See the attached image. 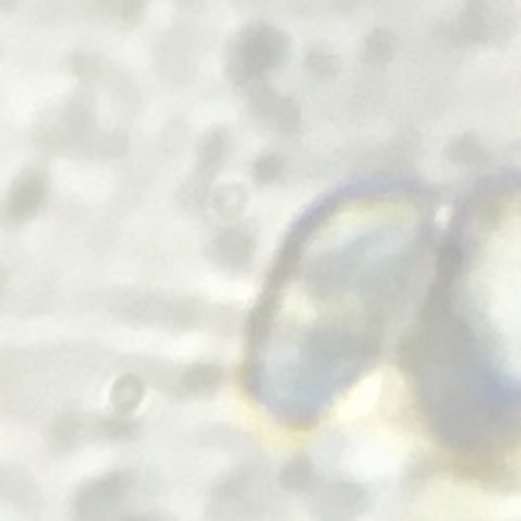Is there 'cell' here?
Here are the masks:
<instances>
[{
    "instance_id": "obj_5",
    "label": "cell",
    "mask_w": 521,
    "mask_h": 521,
    "mask_svg": "<svg viewBox=\"0 0 521 521\" xmlns=\"http://www.w3.org/2000/svg\"><path fill=\"white\" fill-rule=\"evenodd\" d=\"M113 9H116L124 20H135L142 14V0H113Z\"/></svg>"
},
{
    "instance_id": "obj_6",
    "label": "cell",
    "mask_w": 521,
    "mask_h": 521,
    "mask_svg": "<svg viewBox=\"0 0 521 521\" xmlns=\"http://www.w3.org/2000/svg\"><path fill=\"white\" fill-rule=\"evenodd\" d=\"M337 3H339L341 7H352L354 3H357V0H337Z\"/></svg>"
},
{
    "instance_id": "obj_2",
    "label": "cell",
    "mask_w": 521,
    "mask_h": 521,
    "mask_svg": "<svg viewBox=\"0 0 521 521\" xmlns=\"http://www.w3.org/2000/svg\"><path fill=\"white\" fill-rule=\"evenodd\" d=\"M285 37L270 27H254L246 33L241 46V68L246 74H259L272 68L285 55Z\"/></svg>"
},
{
    "instance_id": "obj_1",
    "label": "cell",
    "mask_w": 521,
    "mask_h": 521,
    "mask_svg": "<svg viewBox=\"0 0 521 521\" xmlns=\"http://www.w3.org/2000/svg\"><path fill=\"white\" fill-rule=\"evenodd\" d=\"M422 313L409 361L437 435L482 459L521 448V176L469 198Z\"/></svg>"
},
{
    "instance_id": "obj_4",
    "label": "cell",
    "mask_w": 521,
    "mask_h": 521,
    "mask_svg": "<svg viewBox=\"0 0 521 521\" xmlns=\"http://www.w3.org/2000/svg\"><path fill=\"white\" fill-rule=\"evenodd\" d=\"M307 66L311 70H315L317 74H330L337 68V61H335V57L324 55V53H311L307 59Z\"/></svg>"
},
{
    "instance_id": "obj_3",
    "label": "cell",
    "mask_w": 521,
    "mask_h": 521,
    "mask_svg": "<svg viewBox=\"0 0 521 521\" xmlns=\"http://www.w3.org/2000/svg\"><path fill=\"white\" fill-rule=\"evenodd\" d=\"M391 50V37L387 31H376L367 40V57L370 59H383Z\"/></svg>"
}]
</instances>
